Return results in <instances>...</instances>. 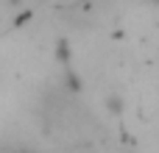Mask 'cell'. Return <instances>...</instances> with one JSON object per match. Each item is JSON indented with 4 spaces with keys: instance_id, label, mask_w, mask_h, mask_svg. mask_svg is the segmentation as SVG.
<instances>
[]
</instances>
